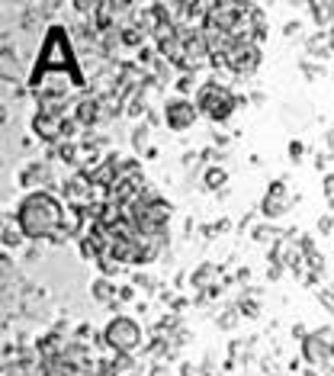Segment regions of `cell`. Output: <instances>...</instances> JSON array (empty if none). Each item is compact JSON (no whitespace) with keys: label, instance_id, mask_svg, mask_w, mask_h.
<instances>
[{"label":"cell","instance_id":"cell-31","mask_svg":"<svg viewBox=\"0 0 334 376\" xmlns=\"http://www.w3.org/2000/svg\"><path fill=\"white\" fill-rule=\"evenodd\" d=\"M267 277H270V280H280V277H283V267H280V264H273V267L267 270Z\"/></svg>","mask_w":334,"mask_h":376},{"label":"cell","instance_id":"cell-14","mask_svg":"<svg viewBox=\"0 0 334 376\" xmlns=\"http://www.w3.org/2000/svg\"><path fill=\"white\" fill-rule=\"evenodd\" d=\"M228 183V174L222 171V167H209L206 171V190H216V193H222Z\"/></svg>","mask_w":334,"mask_h":376},{"label":"cell","instance_id":"cell-21","mask_svg":"<svg viewBox=\"0 0 334 376\" xmlns=\"http://www.w3.org/2000/svg\"><path fill=\"white\" fill-rule=\"evenodd\" d=\"M23 257H26V264H39V260H42V248H39V245H30Z\"/></svg>","mask_w":334,"mask_h":376},{"label":"cell","instance_id":"cell-1","mask_svg":"<svg viewBox=\"0 0 334 376\" xmlns=\"http://www.w3.org/2000/svg\"><path fill=\"white\" fill-rule=\"evenodd\" d=\"M61 219H65L61 202L45 190L30 193L16 210V225L30 241H51L61 231Z\"/></svg>","mask_w":334,"mask_h":376},{"label":"cell","instance_id":"cell-30","mask_svg":"<svg viewBox=\"0 0 334 376\" xmlns=\"http://www.w3.org/2000/svg\"><path fill=\"white\" fill-rule=\"evenodd\" d=\"M292 338H309V328H305V325H292Z\"/></svg>","mask_w":334,"mask_h":376},{"label":"cell","instance_id":"cell-8","mask_svg":"<svg viewBox=\"0 0 334 376\" xmlns=\"http://www.w3.org/2000/svg\"><path fill=\"white\" fill-rule=\"evenodd\" d=\"M51 183H55V174L49 161H30L20 171V187H51Z\"/></svg>","mask_w":334,"mask_h":376},{"label":"cell","instance_id":"cell-19","mask_svg":"<svg viewBox=\"0 0 334 376\" xmlns=\"http://www.w3.org/2000/svg\"><path fill=\"white\" fill-rule=\"evenodd\" d=\"M238 318H241L238 305H232V309H225V315H218V328H225V332H232V328L238 325Z\"/></svg>","mask_w":334,"mask_h":376},{"label":"cell","instance_id":"cell-22","mask_svg":"<svg viewBox=\"0 0 334 376\" xmlns=\"http://www.w3.org/2000/svg\"><path fill=\"white\" fill-rule=\"evenodd\" d=\"M132 286H142V289H154V280L148 274H135L132 277Z\"/></svg>","mask_w":334,"mask_h":376},{"label":"cell","instance_id":"cell-17","mask_svg":"<svg viewBox=\"0 0 334 376\" xmlns=\"http://www.w3.org/2000/svg\"><path fill=\"white\" fill-rule=\"evenodd\" d=\"M148 138H151V129H148L145 123L135 126V129H132V148H135V152H142V148L148 145Z\"/></svg>","mask_w":334,"mask_h":376},{"label":"cell","instance_id":"cell-35","mask_svg":"<svg viewBox=\"0 0 334 376\" xmlns=\"http://www.w3.org/2000/svg\"><path fill=\"white\" fill-rule=\"evenodd\" d=\"M264 100H267V97H264V94H261V90H257V94H251V103H257V107H261V103H264Z\"/></svg>","mask_w":334,"mask_h":376},{"label":"cell","instance_id":"cell-2","mask_svg":"<svg viewBox=\"0 0 334 376\" xmlns=\"http://www.w3.org/2000/svg\"><path fill=\"white\" fill-rule=\"evenodd\" d=\"M241 103H247L245 97L232 94V90H228L225 84H218V80H206V84H199V90H197V107L203 109L209 119H216V123H225Z\"/></svg>","mask_w":334,"mask_h":376},{"label":"cell","instance_id":"cell-10","mask_svg":"<svg viewBox=\"0 0 334 376\" xmlns=\"http://www.w3.org/2000/svg\"><path fill=\"white\" fill-rule=\"evenodd\" d=\"M222 274V267H218V264H212V260H206V264H199L197 270H193V286L197 289H212L216 286V277Z\"/></svg>","mask_w":334,"mask_h":376},{"label":"cell","instance_id":"cell-3","mask_svg":"<svg viewBox=\"0 0 334 376\" xmlns=\"http://www.w3.org/2000/svg\"><path fill=\"white\" fill-rule=\"evenodd\" d=\"M257 65H261V45L254 39H235L225 51V68L238 78H247V74H254Z\"/></svg>","mask_w":334,"mask_h":376},{"label":"cell","instance_id":"cell-9","mask_svg":"<svg viewBox=\"0 0 334 376\" xmlns=\"http://www.w3.org/2000/svg\"><path fill=\"white\" fill-rule=\"evenodd\" d=\"M30 129H32V135L42 138V142H49V145L61 142V119H51V116L36 113L32 116V123H30Z\"/></svg>","mask_w":334,"mask_h":376},{"label":"cell","instance_id":"cell-18","mask_svg":"<svg viewBox=\"0 0 334 376\" xmlns=\"http://www.w3.org/2000/svg\"><path fill=\"white\" fill-rule=\"evenodd\" d=\"M23 238H26V235H23L20 229H10V222L4 225V248H20Z\"/></svg>","mask_w":334,"mask_h":376},{"label":"cell","instance_id":"cell-6","mask_svg":"<svg viewBox=\"0 0 334 376\" xmlns=\"http://www.w3.org/2000/svg\"><path fill=\"white\" fill-rule=\"evenodd\" d=\"M199 119V107L187 97H174L164 103V123L171 132H187L190 126Z\"/></svg>","mask_w":334,"mask_h":376},{"label":"cell","instance_id":"cell-20","mask_svg":"<svg viewBox=\"0 0 334 376\" xmlns=\"http://www.w3.org/2000/svg\"><path fill=\"white\" fill-rule=\"evenodd\" d=\"M193 84H197V80H193V74H180V78L174 80V87H177V94H190V90H193Z\"/></svg>","mask_w":334,"mask_h":376},{"label":"cell","instance_id":"cell-12","mask_svg":"<svg viewBox=\"0 0 334 376\" xmlns=\"http://www.w3.org/2000/svg\"><path fill=\"white\" fill-rule=\"evenodd\" d=\"M125 116H148V90L138 87L135 94L125 100Z\"/></svg>","mask_w":334,"mask_h":376},{"label":"cell","instance_id":"cell-5","mask_svg":"<svg viewBox=\"0 0 334 376\" xmlns=\"http://www.w3.org/2000/svg\"><path fill=\"white\" fill-rule=\"evenodd\" d=\"M302 357L312 367H328L334 360V328H321V332H312L302 341Z\"/></svg>","mask_w":334,"mask_h":376},{"label":"cell","instance_id":"cell-29","mask_svg":"<svg viewBox=\"0 0 334 376\" xmlns=\"http://www.w3.org/2000/svg\"><path fill=\"white\" fill-rule=\"evenodd\" d=\"M145 119H148L151 126H158L161 119H164V113H158V109H148V116H145Z\"/></svg>","mask_w":334,"mask_h":376},{"label":"cell","instance_id":"cell-11","mask_svg":"<svg viewBox=\"0 0 334 376\" xmlns=\"http://www.w3.org/2000/svg\"><path fill=\"white\" fill-rule=\"evenodd\" d=\"M90 296L97 299V303H116V286L106 280V277H100V280H94L90 283Z\"/></svg>","mask_w":334,"mask_h":376},{"label":"cell","instance_id":"cell-15","mask_svg":"<svg viewBox=\"0 0 334 376\" xmlns=\"http://www.w3.org/2000/svg\"><path fill=\"white\" fill-rule=\"evenodd\" d=\"M251 235H254V241H261V245H267V241H273V245H276V241L283 238V231H276V225H257Z\"/></svg>","mask_w":334,"mask_h":376},{"label":"cell","instance_id":"cell-26","mask_svg":"<svg viewBox=\"0 0 334 376\" xmlns=\"http://www.w3.org/2000/svg\"><path fill=\"white\" fill-rule=\"evenodd\" d=\"M318 231H334V216L318 219Z\"/></svg>","mask_w":334,"mask_h":376},{"label":"cell","instance_id":"cell-34","mask_svg":"<svg viewBox=\"0 0 334 376\" xmlns=\"http://www.w3.org/2000/svg\"><path fill=\"white\" fill-rule=\"evenodd\" d=\"M235 277H238V283H247V280H251V270H247V267H241Z\"/></svg>","mask_w":334,"mask_h":376},{"label":"cell","instance_id":"cell-25","mask_svg":"<svg viewBox=\"0 0 334 376\" xmlns=\"http://www.w3.org/2000/svg\"><path fill=\"white\" fill-rule=\"evenodd\" d=\"M148 376H171V373H167V363H151Z\"/></svg>","mask_w":334,"mask_h":376},{"label":"cell","instance_id":"cell-24","mask_svg":"<svg viewBox=\"0 0 334 376\" xmlns=\"http://www.w3.org/2000/svg\"><path fill=\"white\" fill-rule=\"evenodd\" d=\"M119 303H129V299H135V289H132V286H119Z\"/></svg>","mask_w":334,"mask_h":376},{"label":"cell","instance_id":"cell-32","mask_svg":"<svg viewBox=\"0 0 334 376\" xmlns=\"http://www.w3.org/2000/svg\"><path fill=\"white\" fill-rule=\"evenodd\" d=\"M212 142H216V148H225L232 138H228V135H218V132H216V138H212Z\"/></svg>","mask_w":334,"mask_h":376},{"label":"cell","instance_id":"cell-16","mask_svg":"<svg viewBox=\"0 0 334 376\" xmlns=\"http://www.w3.org/2000/svg\"><path fill=\"white\" fill-rule=\"evenodd\" d=\"M238 312H241V318H257V315H261V305H257V296H241Z\"/></svg>","mask_w":334,"mask_h":376},{"label":"cell","instance_id":"cell-27","mask_svg":"<svg viewBox=\"0 0 334 376\" xmlns=\"http://www.w3.org/2000/svg\"><path fill=\"white\" fill-rule=\"evenodd\" d=\"M299 29H302V26H299V20H296V23H286V29H283V32H286V39L299 36Z\"/></svg>","mask_w":334,"mask_h":376},{"label":"cell","instance_id":"cell-13","mask_svg":"<svg viewBox=\"0 0 334 376\" xmlns=\"http://www.w3.org/2000/svg\"><path fill=\"white\" fill-rule=\"evenodd\" d=\"M309 13H312V20L318 26H325V23L334 20V4L331 0H315V4H309Z\"/></svg>","mask_w":334,"mask_h":376},{"label":"cell","instance_id":"cell-33","mask_svg":"<svg viewBox=\"0 0 334 376\" xmlns=\"http://www.w3.org/2000/svg\"><path fill=\"white\" fill-rule=\"evenodd\" d=\"M228 229H232V222H228V219H218V222H216V235H218V231H228Z\"/></svg>","mask_w":334,"mask_h":376},{"label":"cell","instance_id":"cell-23","mask_svg":"<svg viewBox=\"0 0 334 376\" xmlns=\"http://www.w3.org/2000/svg\"><path fill=\"white\" fill-rule=\"evenodd\" d=\"M302 152H305V145H302V142H290V158H292V161L302 158Z\"/></svg>","mask_w":334,"mask_h":376},{"label":"cell","instance_id":"cell-4","mask_svg":"<svg viewBox=\"0 0 334 376\" xmlns=\"http://www.w3.org/2000/svg\"><path fill=\"white\" fill-rule=\"evenodd\" d=\"M103 338H106L109 347H116L119 354H132L138 344H142V328H138L135 318L129 315H116L113 322L106 325V332H103Z\"/></svg>","mask_w":334,"mask_h":376},{"label":"cell","instance_id":"cell-28","mask_svg":"<svg viewBox=\"0 0 334 376\" xmlns=\"http://www.w3.org/2000/svg\"><path fill=\"white\" fill-rule=\"evenodd\" d=\"M299 68H302V71H305V74H309V78H318V74H321V68H315V65H309V61H302V65H299Z\"/></svg>","mask_w":334,"mask_h":376},{"label":"cell","instance_id":"cell-7","mask_svg":"<svg viewBox=\"0 0 334 376\" xmlns=\"http://www.w3.org/2000/svg\"><path fill=\"white\" fill-rule=\"evenodd\" d=\"M290 206H292V196H290V190H286V181H273L261 202V212L267 219H280L290 212Z\"/></svg>","mask_w":334,"mask_h":376}]
</instances>
